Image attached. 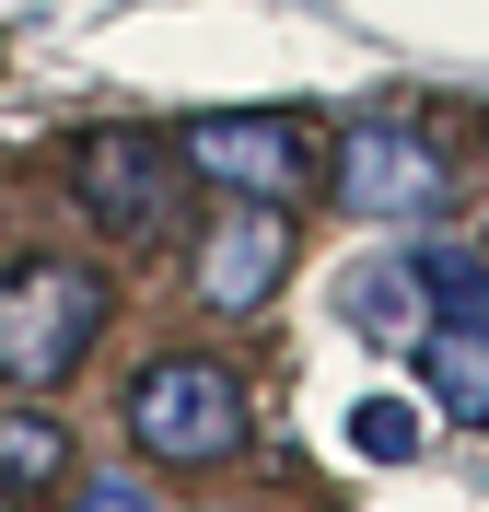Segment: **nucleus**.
<instances>
[{
    "label": "nucleus",
    "instance_id": "nucleus-1",
    "mask_svg": "<svg viewBox=\"0 0 489 512\" xmlns=\"http://www.w3.org/2000/svg\"><path fill=\"white\" fill-rule=\"evenodd\" d=\"M105 268L94 256H12L0 268V384L12 396H59L105 338Z\"/></svg>",
    "mask_w": 489,
    "mask_h": 512
},
{
    "label": "nucleus",
    "instance_id": "nucleus-5",
    "mask_svg": "<svg viewBox=\"0 0 489 512\" xmlns=\"http://www.w3.org/2000/svg\"><path fill=\"white\" fill-rule=\"evenodd\" d=\"M187 175H210L222 198H303L315 187V140H303V117H245V105H222V117H187Z\"/></svg>",
    "mask_w": 489,
    "mask_h": 512
},
{
    "label": "nucleus",
    "instance_id": "nucleus-2",
    "mask_svg": "<svg viewBox=\"0 0 489 512\" xmlns=\"http://www.w3.org/2000/svg\"><path fill=\"white\" fill-rule=\"evenodd\" d=\"M129 443L152 454V466L210 478V466L245 454V384H233L222 361H198V350L140 361V373H129Z\"/></svg>",
    "mask_w": 489,
    "mask_h": 512
},
{
    "label": "nucleus",
    "instance_id": "nucleus-9",
    "mask_svg": "<svg viewBox=\"0 0 489 512\" xmlns=\"http://www.w3.org/2000/svg\"><path fill=\"white\" fill-rule=\"evenodd\" d=\"M350 326H373V338H396V350H408V338H420V268H408V256L361 268V280H350Z\"/></svg>",
    "mask_w": 489,
    "mask_h": 512
},
{
    "label": "nucleus",
    "instance_id": "nucleus-12",
    "mask_svg": "<svg viewBox=\"0 0 489 512\" xmlns=\"http://www.w3.org/2000/svg\"><path fill=\"white\" fill-rule=\"evenodd\" d=\"M59 512H163L140 478H59Z\"/></svg>",
    "mask_w": 489,
    "mask_h": 512
},
{
    "label": "nucleus",
    "instance_id": "nucleus-7",
    "mask_svg": "<svg viewBox=\"0 0 489 512\" xmlns=\"http://www.w3.org/2000/svg\"><path fill=\"white\" fill-rule=\"evenodd\" d=\"M408 361H420L431 408H455L466 431H489V326H455V315H431L420 338H408Z\"/></svg>",
    "mask_w": 489,
    "mask_h": 512
},
{
    "label": "nucleus",
    "instance_id": "nucleus-8",
    "mask_svg": "<svg viewBox=\"0 0 489 512\" xmlns=\"http://www.w3.org/2000/svg\"><path fill=\"white\" fill-rule=\"evenodd\" d=\"M59 478H70V431L35 408V396L0 408V489H59Z\"/></svg>",
    "mask_w": 489,
    "mask_h": 512
},
{
    "label": "nucleus",
    "instance_id": "nucleus-6",
    "mask_svg": "<svg viewBox=\"0 0 489 512\" xmlns=\"http://www.w3.org/2000/svg\"><path fill=\"white\" fill-rule=\"evenodd\" d=\"M280 280H292V222L268 198H233L222 222L198 233V303L210 315H257Z\"/></svg>",
    "mask_w": 489,
    "mask_h": 512
},
{
    "label": "nucleus",
    "instance_id": "nucleus-4",
    "mask_svg": "<svg viewBox=\"0 0 489 512\" xmlns=\"http://www.w3.org/2000/svg\"><path fill=\"white\" fill-rule=\"evenodd\" d=\"M455 187H466V163L408 117H361L338 140V198H350L361 222H443Z\"/></svg>",
    "mask_w": 489,
    "mask_h": 512
},
{
    "label": "nucleus",
    "instance_id": "nucleus-11",
    "mask_svg": "<svg viewBox=\"0 0 489 512\" xmlns=\"http://www.w3.org/2000/svg\"><path fill=\"white\" fill-rule=\"evenodd\" d=\"M350 443L373 454V466H408V454H420V408H408V396H361V408H350Z\"/></svg>",
    "mask_w": 489,
    "mask_h": 512
},
{
    "label": "nucleus",
    "instance_id": "nucleus-10",
    "mask_svg": "<svg viewBox=\"0 0 489 512\" xmlns=\"http://www.w3.org/2000/svg\"><path fill=\"white\" fill-rule=\"evenodd\" d=\"M408 268H420V303H431V315L489 326V268H478V256H455V245H420Z\"/></svg>",
    "mask_w": 489,
    "mask_h": 512
},
{
    "label": "nucleus",
    "instance_id": "nucleus-3",
    "mask_svg": "<svg viewBox=\"0 0 489 512\" xmlns=\"http://www.w3.org/2000/svg\"><path fill=\"white\" fill-rule=\"evenodd\" d=\"M70 187L94 210L105 245H163L175 210H187V152L152 140V128H94L82 152H70Z\"/></svg>",
    "mask_w": 489,
    "mask_h": 512
}]
</instances>
